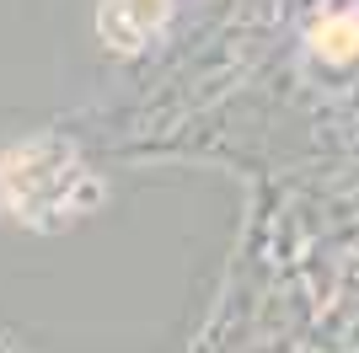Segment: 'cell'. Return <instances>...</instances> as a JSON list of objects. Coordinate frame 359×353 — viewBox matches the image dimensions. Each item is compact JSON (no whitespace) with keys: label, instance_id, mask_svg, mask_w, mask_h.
<instances>
[{"label":"cell","instance_id":"6da1fadb","mask_svg":"<svg viewBox=\"0 0 359 353\" xmlns=\"http://www.w3.org/2000/svg\"><path fill=\"white\" fill-rule=\"evenodd\" d=\"M0 204L32 230H60L97 204V176L60 139H27L0 155Z\"/></svg>","mask_w":359,"mask_h":353},{"label":"cell","instance_id":"3957f363","mask_svg":"<svg viewBox=\"0 0 359 353\" xmlns=\"http://www.w3.org/2000/svg\"><path fill=\"white\" fill-rule=\"evenodd\" d=\"M311 48H316L322 59H332V64H348V59H359V16H354V11H344V16H327V22H316Z\"/></svg>","mask_w":359,"mask_h":353},{"label":"cell","instance_id":"7a4b0ae2","mask_svg":"<svg viewBox=\"0 0 359 353\" xmlns=\"http://www.w3.org/2000/svg\"><path fill=\"white\" fill-rule=\"evenodd\" d=\"M166 16H172V0H102L97 32L113 54H140L166 27Z\"/></svg>","mask_w":359,"mask_h":353}]
</instances>
